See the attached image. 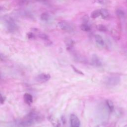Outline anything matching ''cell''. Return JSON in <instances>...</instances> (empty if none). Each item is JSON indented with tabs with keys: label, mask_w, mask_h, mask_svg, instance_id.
Wrapping results in <instances>:
<instances>
[{
	"label": "cell",
	"mask_w": 127,
	"mask_h": 127,
	"mask_svg": "<svg viewBox=\"0 0 127 127\" xmlns=\"http://www.w3.org/2000/svg\"><path fill=\"white\" fill-rule=\"evenodd\" d=\"M41 119V117L39 115L35 112L31 111L26 116L17 121L16 125L19 127H30Z\"/></svg>",
	"instance_id": "1"
},
{
	"label": "cell",
	"mask_w": 127,
	"mask_h": 127,
	"mask_svg": "<svg viewBox=\"0 0 127 127\" xmlns=\"http://www.w3.org/2000/svg\"><path fill=\"white\" fill-rule=\"evenodd\" d=\"M7 30L10 32H13L17 28L14 20L8 15H4L2 18Z\"/></svg>",
	"instance_id": "2"
},
{
	"label": "cell",
	"mask_w": 127,
	"mask_h": 127,
	"mask_svg": "<svg viewBox=\"0 0 127 127\" xmlns=\"http://www.w3.org/2000/svg\"><path fill=\"white\" fill-rule=\"evenodd\" d=\"M58 25L61 30L66 32H72L74 30V26L71 23L66 21H61L59 22Z\"/></svg>",
	"instance_id": "3"
},
{
	"label": "cell",
	"mask_w": 127,
	"mask_h": 127,
	"mask_svg": "<svg viewBox=\"0 0 127 127\" xmlns=\"http://www.w3.org/2000/svg\"><path fill=\"white\" fill-rule=\"evenodd\" d=\"M121 79L117 76H112L108 77L105 80V83L109 86H116L120 82Z\"/></svg>",
	"instance_id": "4"
},
{
	"label": "cell",
	"mask_w": 127,
	"mask_h": 127,
	"mask_svg": "<svg viewBox=\"0 0 127 127\" xmlns=\"http://www.w3.org/2000/svg\"><path fill=\"white\" fill-rule=\"evenodd\" d=\"M80 122L78 118L74 114H71L70 116V127H80Z\"/></svg>",
	"instance_id": "5"
},
{
	"label": "cell",
	"mask_w": 127,
	"mask_h": 127,
	"mask_svg": "<svg viewBox=\"0 0 127 127\" xmlns=\"http://www.w3.org/2000/svg\"><path fill=\"white\" fill-rule=\"evenodd\" d=\"M50 78H51V75L48 73H42L41 74H39L36 77V80L38 82H41V83L46 82L48 80H49Z\"/></svg>",
	"instance_id": "6"
},
{
	"label": "cell",
	"mask_w": 127,
	"mask_h": 127,
	"mask_svg": "<svg viewBox=\"0 0 127 127\" xmlns=\"http://www.w3.org/2000/svg\"><path fill=\"white\" fill-rule=\"evenodd\" d=\"M91 63L93 65L96 67H100L102 65V62L98 56L96 54H93L91 58Z\"/></svg>",
	"instance_id": "7"
},
{
	"label": "cell",
	"mask_w": 127,
	"mask_h": 127,
	"mask_svg": "<svg viewBox=\"0 0 127 127\" xmlns=\"http://www.w3.org/2000/svg\"><path fill=\"white\" fill-rule=\"evenodd\" d=\"M23 99L25 103L29 105H30L33 101L32 96L29 93H25L23 95Z\"/></svg>",
	"instance_id": "8"
},
{
	"label": "cell",
	"mask_w": 127,
	"mask_h": 127,
	"mask_svg": "<svg viewBox=\"0 0 127 127\" xmlns=\"http://www.w3.org/2000/svg\"><path fill=\"white\" fill-rule=\"evenodd\" d=\"M95 39L96 43L100 46H103L104 45V41L102 38V37L99 34H96L95 35Z\"/></svg>",
	"instance_id": "9"
},
{
	"label": "cell",
	"mask_w": 127,
	"mask_h": 127,
	"mask_svg": "<svg viewBox=\"0 0 127 127\" xmlns=\"http://www.w3.org/2000/svg\"><path fill=\"white\" fill-rule=\"evenodd\" d=\"M64 42L66 47L68 49H71L74 44V42L73 41V40L70 38L65 39Z\"/></svg>",
	"instance_id": "10"
},
{
	"label": "cell",
	"mask_w": 127,
	"mask_h": 127,
	"mask_svg": "<svg viewBox=\"0 0 127 127\" xmlns=\"http://www.w3.org/2000/svg\"><path fill=\"white\" fill-rule=\"evenodd\" d=\"M100 10L101 16L103 18H106L109 16V12L107 9L105 8H101Z\"/></svg>",
	"instance_id": "11"
},
{
	"label": "cell",
	"mask_w": 127,
	"mask_h": 127,
	"mask_svg": "<svg viewBox=\"0 0 127 127\" xmlns=\"http://www.w3.org/2000/svg\"><path fill=\"white\" fill-rule=\"evenodd\" d=\"M80 28L82 31H85V32H88L91 30V28L90 26L87 23H83L80 25Z\"/></svg>",
	"instance_id": "12"
},
{
	"label": "cell",
	"mask_w": 127,
	"mask_h": 127,
	"mask_svg": "<svg viewBox=\"0 0 127 127\" xmlns=\"http://www.w3.org/2000/svg\"><path fill=\"white\" fill-rule=\"evenodd\" d=\"M90 16H91V17L93 19L96 18L98 17L99 16H101L100 9H96V10L93 11L91 12Z\"/></svg>",
	"instance_id": "13"
},
{
	"label": "cell",
	"mask_w": 127,
	"mask_h": 127,
	"mask_svg": "<svg viewBox=\"0 0 127 127\" xmlns=\"http://www.w3.org/2000/svg\"><path fill=\"white\" fill-rule=\"evenodd\" d=\"M106 104L107 106L108 107V108L109 109V110L112 112L113 111L114 109V105L113 102L110 100H107L106 101Z\"/></svg>",
	"instance_id": "14"
},
{
	"label": "cell",
	"mask_w": 127,
	"mask_h": 127,
	"mask_svg": "<svg viewBox=\"0 0 127 127\" xmlns=\"http://www.w3.org/2000/svg\"><path fill=\"white\" fill-rule=\"evenodd\" d=\"M38 36L41 38V39L42 40H44L46 41H48V40H49V36L48 35H47L46 34L44 33H43V32H39L38 34Z\"/></svg>",
	"instance_id": "15"
},
{
	"label": "cell",
	"mask_w": 127,
	"mask_h": 127,
	"mask_svg": "<svg viewBox=\"0 0 127 127\" xmlns=\"http://www.w3.org/2000/svg\"><path fill=\"white\" fill-rule=\"evenodd\" d=\"M96 29L97 30L101 32H106L108 29L103 24H98L96 26Z\"/></svg>",
	"instance_id": "16"
},
{
	"label": "cell",
	"mask_w": 127,
	"mask_h": 127,
	"mask_svg": "<svg viewBox=\"0 0 127 127\" xmlns=\"http://www.w3.org/2000/svg\"><path fill=\"white\" fill-rule=\"evenodd\" d=\"M40 18L43 21H47L50 18L49 14L47 12L42 13L40 15Z\"/></svg>",
	"instance_id": "17"
},
{
	"label": "cell",
	"mask_w": 127,
	"mask_h": 127,
	"mask_svg": "<svg viewBox=\"0 0 127 127\" xmlns=\"http://www.w3.org/2000/svg\"><path fill=\"white\" fill-rule=\"evenodd\" d=\"M111 34L112 35V36L117 39H119L120 38V34L118 33V32L115 30V29H112L111 31Z\"/></svg>",
	"instance_id": "18"
},
{
	"label": "cell",
	"mask_w": 127,
	"mask_h": 127,
	"mask_svg": "<svg viewBox=\"0 0 127 127\" xmlns=\"http://www.w3.org/2000/svg\"><path fill=\"white\" fill-rule=\"evenodd\" d=\"M116 13L117 15L118 16H119V17L122 18V17H124V16H125V13H124V12L122 10H121V9H117V10H116Z\"/></svg>",
	"instance_id": "19"
},
{
	"label": "cell",
	"mask_w": 127,
	"mask_h": 127,
	"mask_svg": "<svg viewBox=\"0 0 127 127\" xmlns=\"http://www.w3.org/2000/svg\"><path fill=\"white\" fill-rule=\"evenodd\" d=\"M27 37L28 39H33L35 38V35L34 34V33L32 32H28L27 34Z\"/></svg>",
	"instance_id": "20"
},
{
	"label": "cell",
	"mask_w": 127,
	"mask_h": 127,
	"mask_svg": "<svg viewBox=\"0 0 127 127\" xmlns=\"http://www.w3.org/2000/svg\"><path fill=\"white\" fill-rule=\"evenodd\" d=\"M82 20L83 23H87V22H88V21H89V16H88V15H84V16L82 17Z\"/></svg>",
	"instance_id": "21"
},
{
	"label": "cell",
	"mask_w": 127,
	"mask_h": 127,
	"mask_svg": "<svg viewBox=\"0 0 127 127\" xmlns=\"http://www.w3.org/2000/svg\"><path fill=\"white\" fill-rule=\"evenodd\" d=\"M101 4H106L108 2V0H97Z\"/></svg>",
	"instance_id": "22"
},
{
	"label": "cell",
	"mask_w": 127,
	"mask_h": 127,
	"mask_svg": "<svg viewBox=\"0 0 127 127\" xmlns=\"http://www.w3.org/2000/svg\"><path fill=\"white\" fill-rule=\"evenodd\" d=\"M71 66H72V68H73V70L75 71V72H76V73H78V74H83V72H82L81 71H80L79 70H78V69H77L76 68H75V67H74L72 65H71Z\"/></svg>",
	"instance_id": "23"
},
{
	"label": "cell",
	"mask_w": 127,
	"mask_h": 127,
	"mask_svg": "<svg viewBox=\"0 0 127 127\" xmlns=\"http://www.w3.org/2000/svg\"><path fill=\"white\" fill-rule=\"evenodd\" d=\"M5 100V97H4V96H2V95L1 94V96H0V102H1V104H2L4 102Z\"/></svg>",
	"instance_id": "24"
},
{
	"label": "cell",
	"mask_w": 127,
	"mask_h": 127,
	"mask_svg": "<svg viewBox=\"0 0 127 127\" xmlns=\"http://www.w3.org/2000/svg\"><path fill=\"white\" fill-rule=\"evenodd\" d=\"M36 0L38 1H40V2H44L47 1L48 0Z\"/></svg>",
	"instance_id": "25"
},
{
	"label": "cell",
	"mask_w": 127,
	"mask_h": 127,
	"mask_svg": "<svg viewBox=\"0 0 127 127\" xmlns=\"http://www.w3.org/2000/svg\"><path fill=\"white\" fill-rule=\"evenodd\" d=\"M124 127H127V125H126Z\"/></svg>",
	"instance_id": "26"
},
{
	"label": "cell",
	"mask_w": 127,
	"mask_h": 127,
	"mask_svg": "<svg viewBox=\"0 0 127 127\" xmlns=\"http://www.w3.org/2000/svg\"></svg>",
	"instance_id": "27"
}]
</instances>
